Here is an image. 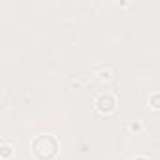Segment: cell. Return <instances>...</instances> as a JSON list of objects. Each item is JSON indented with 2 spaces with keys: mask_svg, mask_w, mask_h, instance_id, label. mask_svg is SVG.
Returning a JSON list of instances; mask_svg holds the SVG:
<instances>
[{
  "mask_svg": "<svg viewBox=\"0 0 160 160\" xmlns=\"http://www.w3.org/2000/svg\"><path fill=\"white\" fill-rule=\"evenodd\" d=\"M58 139L53 134H40L30 143V151L36 160H53L58 154Z\"/></svg>",
  "mask_w": 160,
  "mask_h": 160,
  "instance_id": "6da1fadb",
  "label": "cell"
},
{
  "mask_svg": "<svg viewBox=\"0 0 160 160\" xmlns=\"http://www.w3.org/2000/svg\"><path fill=\"white\" fill-rule=\"evenodd\" d=\"M94 108H96V111L102 113V115H111V113L117 109V96L111 94V92H102V94L96 96Z\"/></svg>",
  "mask_w": 160,
  "mask_h": 160,
  "instance_id": "7a4b0ae2",
  "label": "cell"
},
{
  "mask_svg": "<svg viewBox=\"0 0 160 160\" xmlns=\"http://www.w3.org/2000/svg\"><path fill=\"white\" fill-rule=\"evenodd\" d=\"M13 151H15V147H13L10 141H2V143H0V158H4V160L12 158Z\"/></svg>",
  "mask_w": 160,
  "mask_h": 160,
  "instance_id": "3957f363",
  "label": "cell"
},
{
  "mask_svg": "<svg viewBox=\"0 0 160 160\" xmlns=\"http://www.w3.org/2000/svg\"><path fill=\"white\" fill-rule=\"evenodd\" d=\"M149 106L152 109H160V92H152L149 96Z\"/></svg>",
  "mask_w": 160,
  "mask_h": 160,
  "instance_id": "277c9868",
  "label": "cell"
},
{
  "mask_svg": "<svg viewBox=\"0 0 160 160\" xmlns=\"http://www.w3.org/2000/svg\"><path fill=\"white\" fill-rule=\"evenodd\" d=\"M126 130H128V132H134V134H138V132H141V130H143V124H141L139 121H132V122L126 126Z\"/></svg>",
  "mask_w": 160,
  "mask_h": 160,
  "instance_id": "5b68a950",
  "label": "cell"
},
{
  "mask_svg": "<svg viewBox=\"0 0 160 160\" xmlns=\"http://www.w3.org/2000/svg\"><path fill=\"white\" fill-rule=\"evenodd\" d=\"M98 79H100V81H109V79H111V72L109 70H102L98 73Z\"/></svg>",
  "mask_w": 160,
  "mask_h": 160,
  "instance_id": "8992f818",
  "label": "cell"
},
{
  "mask_svg": "<svg viewBox=\"0 0 160 160\" xmlns=\"http://www.w3.org/2000/svg\"><path fill=\"white\" fill-rule=\"evenodd\" d=\"M132 160H149L147 156H136V158H132Z\"/></svg>",
  "mask_w": 160,
  "mask_h": 160,
  "instance_id": "52a82bcc",
  "label": "cell"
}]
</instances>
